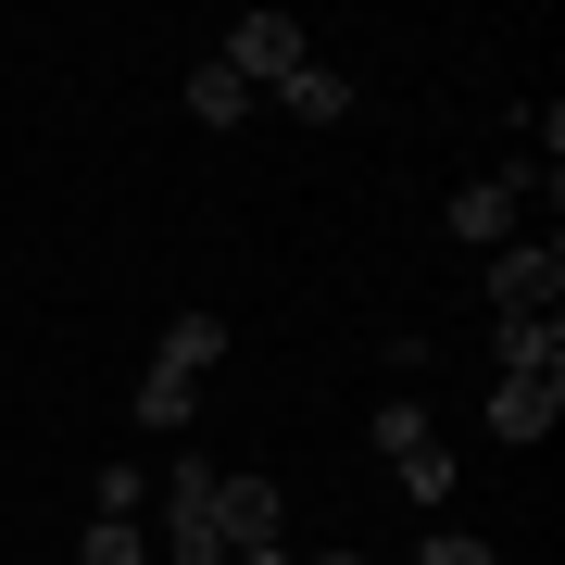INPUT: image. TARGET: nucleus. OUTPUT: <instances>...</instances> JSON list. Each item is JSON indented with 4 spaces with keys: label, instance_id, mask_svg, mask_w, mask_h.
<instances>
[{
    "label": "nucleus",
    "instance_id": "f257e3e1",
    "mask_svg": "<svg viewBox=\"0 0 565 565\" xmlns=\"http://www.w3.org/2000/svg\"><path fill=\"white\" fill-rule=\"evenodd\" d=\"M214 452H189L177 478H163V565H226V515H214Z\"/></svg>",
    "mask_w": 565,
    "mask_h": 565
},
{
    "label": "nucleus",
    "instance_id": "f03ea898",
    "mask_svg": "<svg viewBox=\"0 0 565 565\" xmlns=\"http://www.w3.org/2000/svg\"><path fill=\"white\" fill-rule=\"evenodd\" d=\"M490 315H503V327L565 315V239H503V252H490Z\"/></svg>",
    "mask_w": 565,
    "mask_h": 565
},
{
    "label": "nucleus",
    "instance_id": "7ed1b4c3",
    "mask_svg": "<svg viewBox=\"0 0 565 565\" xmlns=\"http://www.w3.org/2000/svg\"><path fill=\"white\" fill-rule=\"evenodd\" d=\"M214 63H226L239 88H277V76H302L315 51H302V25H289V13H239V25H226V51H214Z\"/></svg>",
    "mask_w": 565,
    "mask_h": 565
},
{
    "label": "nucleus",
    "instance_id": "20e7f679",
    "mask_svg": "<svg viewBox=\"0 0 565 565\" xmlns=\"http://www.w3.org/2000/svg\"><path fill=\"white\" fill-rule=\"evenodd\" d=\"M527 177H541V163H503V177H478V189H452V239H478V252H503V239H515V214H527Z\"/></svg>",
    "mask_w": 565,
    "mask_h": 565
},
{
    "label": "nucleus",
    "instance_id": "39448f33",
    "mask_svg": "<svg viewBox=\"0 0 565 565\" xmlns=\"http://www.w3.org/2000/svg\"><path fill=\"white\" fill-rule=\"evenodd\" d=\"M553 415H565V377H490V440H527V452H541Z\"/></svg>",
    "mask_w": 565,
    "mask_h": 565
},
{
    "label": "nucleus",
    "instance_id": "423d86ee",
    "mask_svg": "<svg viewBox=\"0 0 565 565\" xmlns=\"http://www.w3.org/2000/svg\"><path fill=\"white\" fill-rule=\"evenodd\" d=\"M214 515H226V553H252V541L289 527V490L277 478H214Z\"/></svg>",
    "mask_w": 565,
    "mask_h": 565
},
{
    "label": "nucleus",
    "instance_id": "0eeeda50",
    "mask_svg": "<svg viewBox=\"0 0 565 565\" xmlns=\"http://www.w3.org/2000/svg\"><path fill=\"white\" fill-rule=\"evenodd\" d=\"M151 364H177V377H214V364H226V315L189 302L177 327H163V352H151Z\"/></svg>",
    "mask_w": 565,
    "mask_h": 565
},
{
    "label": "nucleus",
    "instance_id": "6e6552de",
    "mask_svg": "<svg viewBox=\"0 0 565 565\" xmlns=\"http://www.w3.org/2000/svg\"><path fill=\"white\" fill-rule=\"evenodd\" d=\"M490 352H503V377H565V315H541V327H490Z\"/></svg>",
    "mask_w": 565,
    "mask_h": 565
},
{
    "label": "nucleus",
    "instance_id": "1a4fd4ad",
    "mask_svg": "<svg viewBox=\"0 0 565 565\" xmlns=\"http://www.w3.org/2000/svg\"><path fill=\"white\" fill-rule=\"evenodd\" d=\"M202 415V377H177V364H139V427H189Z\"/></svg>",
    "mask_w": 565,
    "mask_h": 565
},
{
    "label": "nucleus",
    "instance_id": "9d476101",
    "mask_svg": "<svg viewBox=\"0 0 565 565\" xmlns=\"http://www.w3.org/2000/svg\"><path fill=\"white\" fill-rule=\"evenodd\" d=\"M340 102H352V88L327 76V63H302V76H277V114H289V126H340Z\"/></svg>",
    "mask_w": 565,
    "mask_h": 565
},
{
    "label": "nucleus",
    "instance_id": "9b49d317",
    "mask_svg": "<svg viewBox=\"0 0 565 565\" xmlns=\"http://www.w3.org/2000/svg\"><path fill=\"white\" fill-rule=\"evenodd\" d=\"M390 478H403V490H415L427 515L452 503V452H440V440H415V452H390Z\"/></svg>",
    "mask_w": 565,
    "mask_h": 565
},
{
    "label": "nucleus",
    "instance_id": "f8f14e48",
    "mask_svg": "<svg viewBox=\"0 0 565 565\" xmlns=\"http://www.w3.org/2000/svg\"><path fill=\"white\" fill-rule=\"evenodd\" d=\"M189 114H202V126H239V114H252V88L226 76V63H202V76H189Z\"/></svg>",
    "mask_w": 565,
    "mask_h": 565
},
{
    "label": "nucleus",
    "instance_id": "ddd939ff",
    "mask_svg": "<svg viewBox=\"0 0 565 565\" xmlns=\"http://www.w3.org/2000/svg\"><path fill=\"white\" fill-rule=\"evenodd\" d=\"M76 565H151V541L126 515H88V541H76Z\"/></svg>",
    "mask_w": 565,
    "mask_h": 565
},
{
    "label": "nucleus",
    "instance_id": "4468645a",
    "mask_svg": "<svg viewBox=\"0 0 565 565\" xmlns=\"http://www.w3.org/2000/svg\"><path fill=\"white\" fill-rule=\"evenodd\" d=\"M415 565H503V553H490V541H465V527H427Z\"/></svg>",
    "mask_w": 565,
    "mask_h": 565
},
{
    "label": "nucleus",
    "instance_id": "2eb2a0df",
    "mask_svg": "<svg viewBox=\"0 0 565 565\" xmlns=\"http://www.w3.org/2000/svg\"><path fill=\"white\" fill-rule=\"evenodd\" d=\"M415 440H440V427H427L415 403H377V452H415Z\"/></svg>",
    "mask_w": 565,
    "mask_h": 565
},
{
    "label": "nucleus",
    "instance_id": "dca6fc26",
    "mask_svg": "<svg viewBox=\"0 0 565 565\" xmlns=\"http://www.w3.org/2000/svg\"><path fill=\"white\" fill-rule=\"evenodd\" d=\"M226 565H302V553H289V541H252V553H226Z\"/></svg>",
    "mask_w": 565,
    "mask_h": 565
},
{
    "label": "nucleus",
    "instance_id": "f3484780",
    "mask_svg": "<svg viewBox=\"0 0 565 565\" xmlns=\"http://www.w3.org/2000/svg\"><path fill=\"white\" fill-rule=\"evenodd\" d=\"M315 565H364V553H315Z\"/></svg>",
    "mask_w": 565,
    "mask_h": 565
}]
</instances>
